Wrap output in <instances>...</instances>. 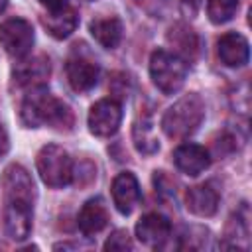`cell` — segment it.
<instances>
[{"instance_id": "30bf717a", "label": "cell", "mask_w": 252, "mask_h": 252, "mask_svg": "<svg viewBox=\"0 0 252 252\" xmlns=\"http://www.w3.org/2000/svg\"><path fill=\"white\" fill-rule=\"evenodd\" d=\"M217 53L226 67H244L250 57L248 39L236 32L222 33L217 41Z\"/></svg>"}, {"instance_id": "484cf974", "label": "cell", "mask_w": 252, "mask_h": 252, "mask_svg": "<svg viewBox=\"0 0 252 252\" xmlns=\"http://www.w3.org/2000/svg\"><path fill=\"white\" fill-rule=\"evenodd\" d=\"M6 4H8V0H0V14L4 12V8H6Z\"/></svg>"}, {"instance_id": "9a60e30c", "label": "cell", "mask_w": 252, "mask_h": 252, "mask_svg": "<svg viewBox=\"0 0 252 252\" xmlns=\"http://www.w3.org/2000/svg\"><path fill=\"white\" fill-rule=\"evenodd\" d=\"M185 205L197 217H213L219 207V193L209 183L189 187L185 193Z\"/></svg>"}, {"instance_id": "8992f818", "label": "cell", "mask_w": 252, "mask_h": 252, "mask_svg": "<svg viewBox=\"0 0 252 252\" xmlns=\"http://www.w3.org/2000/svg\"><path fill=\"white\" fill-rule=\"evenodd\" d=\"M122 122V106L114 98H100L89 110V130L94 136H112Z\"/></svg>"}, {"instance_id": "9c48e42d", "label": "cell", "mask_w": 252, "mask_h": 252, "mask_svg": "<svg viewBox=\"0 0 252 252\" xmlns=\"http://www.w3.org/2000/svg\"><path fill=\"white\" fill-rule=\"evenodd\" d=\"M32 203L4 201V230L12 240H24L32 230Z\"/></svg>"}, {"instance_id": "8fae6325", "label": "cell", "mask_w": 252, "mask_h": 252, "mask_svg": "<svg viewBox=\"0 0 252 252\" xmlns=\"http://www.w3.org/2000/svg\"><path fill=\"white\" fill-rule=\"evenodd\" d=\"M173 161L179 171H183L187 175H199L209 167L211 156L203 146L185 142L173 150Z\"/></svg>"}, {"instance_id": "277c9868", "label": "cell", "mask_w": 252, "mask_h": 252, "mask_svg": "<svg viewBox=\"0 0 252 252\" xmlns=\"http://www.w3.org/2000/svg\"><path fill=\"white\" fill-rule=\"evenodd\" d=\"M35 165L41 181L49 187L59 189L73 181V161L61 146L55 144L43 146L37 154Z\"/></svg>"}, {"instance_id": "2e32d148", "label": "cell", "mask_w": 252, "mask_h": 252, "mask_svg": "<svg viewBox=\"0 0 252 252\" xmlns=\"http://www.w3.org/2000/svg\"><path fill=\"white\" fill-rule=\"evenodd\" d=\"M77 222H79L81 232L87 234V236L100 232L106 226V222H108V211H106L102 199H91V201H87L81 207V211H79Z\"/></svg>"}, {"instance_id": "603a6c76", "label": "cell", "mask_w": 252, "mask_h": 252, "mask_svg": "<svg viewBox=\"0 0 252 252\" xmlns=\"http://www.w3.org/2000/svg\"><path fill=\"white\" fill-rule=\"evenodd\" d=\"M181 8H183V12L187 16L193 18L199 12V8H201V0H181Z\"/></svg>"}, {"instance_id": "44dd1931", "label": "cell", "mask_w": 252, "mask_h": 252, "mask_svg": "<svg viewBox=\"0 0 252 252\" xmlns=\"http://www.w3.org/2000/svg\"><path fill=\"white\" fill-rule=\"evenodd\" d=\"M238 10V0H209L207 14L213 24H224L232 20V16Z\"/></svg>"}, {"instance_id": "d6986e66", "label": "cell", "mask_w": 252, "mask_h": 252, "mask_svg": "<svg viewBox=\"0 0 252 252\" xmlns=\"http://www.w3.org/2000/svg\"><path fill=\"white\" fill-rule=\"evenodd\" d=\"M41 24L45 26V30L57 37V39H63L67 35H71L79 24V16L73 8L65 6L61 10H55V12H47L45 16H41Z\"/></svg>"}, {"instance_id": "5bb4252c", "label": "cell", "mask_w": 252, "mask_h": 252, "mask_svg": "<svg viewBox=\"0 0 252 252\" xmlns=\"http://www.w3.org/2000/svg\"><path fill=\"white\" fill-rule=\"evenodd\" d=\"M65 73H67V81H69L71 89L77 93L91 91L98 81V65L91 59H85V57L69 59Z\"/></svg>"}, {"instance_id": "7c38bea8", "label": "cell", "mask_w": 252, "mask_h": 252, "mask_svg": "<svg viewBox=\"0 0 252 252\" xmlns=\"http://www.w3.org/2000/svg\"><path fill=\"white\" fill-rule=\"evenodd\" d=\"M112 201L122 215H130L140 201V185L134 173L122 171L112 181Z\"/></svg>"}, {"instance_id": "4fadbf2b", "label": "cell", "mask_w": 252, "mask_h": 252, "mask_svg": "<svg viewBox=\"0 0 252 252\" xmlns=\"http://www.w3.org/2000/svg\"><path fill=\"white\" fill-rule=\"evenodd\" d=\"M169 232H171V224L169 220L163 217V215H158V213H148L144 215L138 224H136V236L142 244L146 246H161L167 238H169Z\"/></svg>"}, {"instance_id": "5b68a950", "label": "cell", "mask_w": 252, "mask_h": 252, "mask_svg": "<svg viewBox=\"0 0 252 252\" xmlns=\"http://www.w3.org/2000/svg\"><path fill=\"white\" fill-rule=\"evenodd\" d=\"M0 45L16 59H24L33 45V28L22 18H12L0 24Z\"/></svg>"}, {"instance_id": "ba28073f", "label": "cell", "mask_w": 252, "mask_h": 252, "mask_svg": "<svg viewBox=\"0 0 252 252\" xmlns=\"http://www.w3.org/2000/svg\"><path fill=\"white\" fill-rule=\"evenodd\" d=\"M49 73H51V65H49V59L43 57V55L22 59L20 63H16V67L12 71L14 81L20 87H26V89L43 87L47 83V79H49Z\"/></svg>"}, {"instance_id": "d4e9b609", "label": "cell", "mask_w": 252, "mask_h": 252, "mask_svg": "<svg viewBox=\"0 0 252 252\" xmlns=\"http://www.w3.org/2000/svg\"><path fill=\"white\" fill-rule=\"evenodd\" d=\"M8 148H10L8 134H6V128L0 124V158H4V156L8 154Z\"/></svg>"}, {"instance_id": "7a4b0ae2", "label": "cell", "mask_w": 252, "mask_h": 252, "mask_svg": "<svg viewBox=\"0 0 252 252\" xmlns=\"http://www.w3.org/2000/svg\"><path fill=\"white\" fill-rule=\"evenodd\" d=\"M205 116V102L197 93H189L173 102L161 116V130L173 140L191 136Z\"/></svg>"}, {"instance_id": "ac0fdd59", "label": "cell", "mask_w": 252, "mask_h": 252, "mask_svg": "<svg viewBox=\"0 0 252 252\" xmlns=\"http://www.w3.org/2000/svg\"><path fill=\"white\" fill-rule=\"evenodd\" d=\"M91 35L104 47V49H114L120 39H122V22L116 16H102L94 18L89 26Z\"/></svg>"}, {"instance_id": "cb8c5ba5", "label": "cell", "mask_w": 252, "mask_h": 252, "mask_svg": "<svg viewBox=\"0 0 252 252\" xmlns=\"http://www.w3.org/2000/svg\"><path fill=\"white\" fill-rule=\"evenodd\" d=\"M39 4L43 8H47V12H55L67 6V0H39Z\"/></svg>"}, {"instance_id": "6da1fadb", "label": "cell", "mask_w": 252, "mask_h": 252, "mask_svg": "<svg viewBox=\"0 0 252 252\" xmlns=\"http://www.w3.org/2000/svg\"><path fill=\"white\" fill-rule=\"evenodd\" d=\"M20 114H22V122L28 128H39V126H49L55 130L73 128L71 108L57 96L45 93L41 87L32 89V93L24 98Z\"/></svg>"}, {"instance_id": "3957f363", "label": "cell", "mask_w": 252, "mask_h": 252, "mask_svg": "<svg viewBox=\"0 0 252 252\" xmlns=\"http://www.w3.org/2000/svg\"><path fill=\"white\" fill-rule=\"evenodd\" d=\"M150 77L163 94L177 93L187 77V65L171 51L156 49L150 57Z\"/></svg>"}, {"instance_id": "7402d4cb", "label": "cell", "mask_w": 252, "mask_h": 252, "mask_svg": "<svg viewBox=\"0 0 252 252\" xmlns=\"http://www.w3.org/2000/svg\"><path fill=\"white\" fill-rule=\"evenodd\" d=\"M132 248V238L126 230H114L108 240L104 242V250H130Z\"/></svg>"}, {"instance_id": "e0dca14e", "label": "cell", "mask_w": 252, "mask_h": 252, "mask_svg": "<svg viewBox=\"0 0 252 252\" xmlns=\"http://www.w3.org/2000/svg\"><path fill=\"white\" fill-rule=\"evenodd\" d=\"M165 37H167V43L173 47V53L177 57H181L183 61L185 59H193L197 55V51H199V39H197L195 32L185 24L171 26Z\"/></svg>"}, {"instance_id": "52a82bcc", "label": "cell", "mask_w": 252, "mask_h": 252, "mask_svg": "<svg viewBox=\"0 0 252 252\" xmlns=\"http://www.w3.org/2000/svg\"><path fill=\"white\" fill-rule=\"evenodd\" d=\"M2 189H4V201H20L33 205V181L28 169H24L22 165L12 163L4 169Z\"/></svg>"}, {"instance_id": "ffe728a7", "label": "cell", "mask_w": 252, "mask_h": 252, "mask_svg": "<svg viewBox=\"0 0 252 252\" xmlns=\"http://www.w3.org/2000/svg\"><path fill=\"white\" fill-rule=\"evenodd\" d=\"M134 146H136L138 152H142L146 156L158 152L159 142L152 136V124H150V120H142V122H136L134 124Z\"/></svg>"}]
</instances>
